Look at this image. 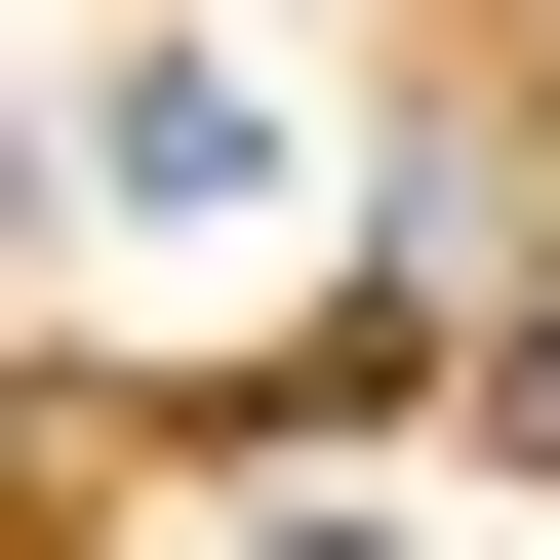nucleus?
<instances>
[{
  "label": "nucleus",
  "mask_w": 560,
  "mask_h": 560,
  "mask_svg": "<svg viewBox=\"0 0 560 560\" xmlns=\"http://www.w3.org/2000/svg\"><path fill=\"white\" fill-rule=\"evenodd\" d=\"M480 400H521V441H560V320H521V361H480Z\"/></svg>",
  "instance_id": "1"
}]
</instances>
